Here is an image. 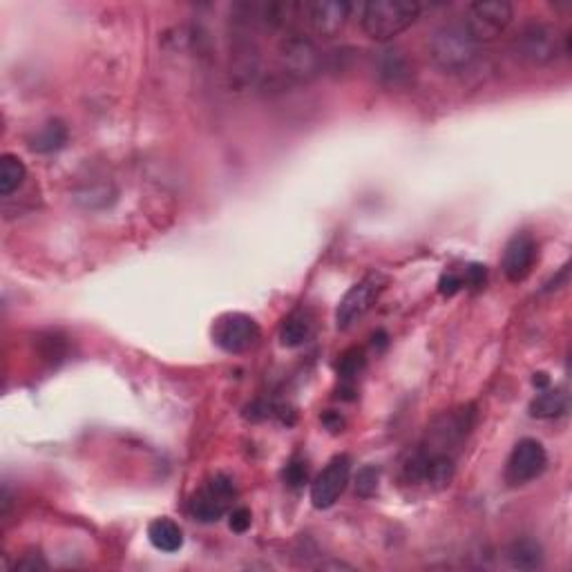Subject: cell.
<instances>
[{
    "label": "cell",
    "instance_id": "52a82bcc",
    "mask_svg": "<svg viewBox=\"0 0 572 572\" xmlns=\"http://www.w3.org/2000/svg\"><path fill=\"white\" fill-rule=\"evenodd\" d=\"M354 5L347 0H316V3H302L300 21L307 23L309 32L320 38H333L345 32Z\"/></svg>",
    "mask_w": 572,
    "mask_h": 572
},
{
    "label": "cell",
    "instance_id": "2e32d148",
    "mask_svg": "<svg viewBox=\"0 0 572 572\" xmlns=\"http://www.w3.org/2000/svg\"><path fill=\"white\" fill-rule=\"evenodd\" d=\"M148 539L159 552H177L184 546V532L170 519H157L148 526Z\"/></svg>",
    "mask_w": 572,
    "mask_h": 572
},
{
    "label": "cell",
    "instance_id": "30bf717a",
    "mask_svg": "<svg viewBox=\"0 0 572 572\" xmlns=\"http://www.w3.org/2000/svg\"><path fill=\"white\" fill-rule=\"evenodd\" d=\"M474 425V409L461 407L454 412H447L441 418H436L434 425L427 432V445H423L427 452H443L450 454L452 447L461 445L465 436L470 434Z\"/></svg>",
    "mask_w": 572,
    "mask_h": 572
},
{
    "label": "cell",
    "instance_id": "e0dca14e",
    "mask_svg": "<svg viewBox=\"0 0 572 572\" xmlns=\"http://www.w3.org/2000/svg\"><path fill=\"white\" fill-rule=\"evenodd\" d=\"M568 412V396L561 389H546L530 403V414L541 421L559 418Z\"/></svg>",
    "mask_w": 572,
    "mask_h": 572
},
{
    "label": "cell",
    "instance_id": "3957f363",
    "mask_svg": "<svg viewBox=\"0 0 572 572\" xmlns=\"http://www.w3.org/2000/svg\"><path fill=\"white\" fill-rule=\"evenodd\" d=\"M429 59L445 74H461L472 68L479 43L467 32L463 21H452L436 27L427 43Z\"/></svg>",
    "mask_w": 572,
    "mask_h": 572
},
{
    "label": "cell",
    "instance_id": "4fadbf2b",
    "mask_svg": "<svg viewBox=\"0 0 572 572\" xmlns=\"http://www.w3.org/2000/svg\"><path fill=\"white\" fill-rule=\"evenodd\" d=\"M537 262V242L530 233H517L505 246L501 269L505 278L519 284L528 278Z\"/></svg>",
    "mask_w": 572,
    "mask_h": 572
},
{
    "label": "cell",
    "instance_id": "7402d4cb",
    "mask_svg": "<svg viewBox=\"0 0 572 572\" xmlns=\"http://www.w3.org/2000/svg\"><path fill=\"white\" fill-rule=\"evenodd\" d=\"M378 483H380L378 467L365 465L356 474V494H358V497H365V499L374 497V494L378 492Z\"/></svg>",
    "mask_w": 572,
    "mask_h": 572
},
{
    "label": "cell",
    "instance_id": "484cf974",
    "mask_svg": "<svg viewBox=\"0 0 572 572\" xmlns=\"http://www.w3.org/2000/svg\"><path fill=\"white\" fill-rule=\"evenodd\" d=\"M483 282H485V266H481V264L467 266V271L463 275V284H467V286H481Z\"/></svg>",
    "mask_w": 572,
    "mask_h": 572
},
{
    "label": "cell",
    "instance_id": "603a6c76",
    "mask_svg": "<svg viewBox=\"0 0 572 572\" xmlns=\"http://www.w3.org/2000/svg\"><path fill=\"white\" fill-rule=\"evenodd\" d=\"M251 510H246V508H235L231 510V514H228V526H231L233 532H237V535H242V532H246L251 528Z\"/></svg>",
    "mask_w": 572,
    "mask_h": 572
},
{
    "label": "cell",
    "instance_id": "5bb4252c",
    "mask_svg": "<svg viewBox=\"0 0 572 572\" xmlns=\"http://www.w3.org/2000/svg\"><path fill=\"white\" fill-rule=\"evenodd\" d=\"M374 72L387 88H403L412 79V65L400 50H383L376 54Z\"/></svg>",
    "mask_w": 572,
    "mask_h": 572
},
{
    "label": "cell",
    "instance_id": "7c38bea8",
    "mask_svg": "<svg viewBox=\"0 0 572 572\" xmlns=\"http://www.w3.org/2000/svg\"><path fill=\"white\" fill-rule=\"evenodd\" d=\"M260 340V327L251 316L244 313H228L215 324V342L226 354H244Z\"/></svg>",
    "mask_w": 572,
    "mask_h": 572
},
{
    "label": "cell",
    "instance_id": "6da1fadb",
    "mask_svg": "<svg viewBox=\"0 0 572 572\" xmlns=\"http://www.w3.org/2000/svg\"><path fill=\"white\" fill-rule=\"evenodd\" d=\"M510 52L514 59L530 68H546L570 52V38L568 34H561L555 25L532 21L512 38Z\"/></svg>",
    "mask_w": 572,
    "mask_h": 572
},
{
    "label": "cell",
    "instance_id": "ac0fdd59",
    "mask_svg": "<svg viewBox=\"0 0 572 572\" xmlns=\"http://www.w3.org/2000/svg\"><path fill=\"white\" fill-rule=\"evenodd\" d=\"M313 333V322L304 311H295L289 318L284 320L280 329V340L284 347H302L304 342H309Z\"/></svg>",
    "mask_w": 572,
    "mask_h": 572
},
{
    "label": "cell",
    "instance_id": "5b68a950",
    "mask_svg": "<svg viewBox=\"0 0 572 572\" xmlns=\"http://www.w3.org/2000/svg\"><path fill=\"white\" fill-rule=\"evenodd\" d=\"M512 16L514 9L505 0H481L467 7L463 23L476 43H490L508 30Z\"/></svg>",
    "mask_w": 572,
    "mask_h": 572
},
{
    "label": "cell",
    "instance_id": "cb8c5ba5",
    "mask_svg": "<svg viewBox=\"0 0 572 572\" xmlns=\"http://www.w3.org/2000/svg\"><path fill=\"white\" fill-rule=\"evenodd\" d=\"M284 479L286 483L293 485V488H300L302 483H307V465L293 461L289 467H286Z\"/></svg>",
    "mask_w": 572,
    "mask_h": 572
},
{
    "label": "cell",
    "instance_id": "9c48e42d",
    "mask_svg": "<svg viewBox=\"0 0 572 572\" xmlns=\"http://www.w3.org/2000/svg\"><path fill=\"white\" fill-rule=\"evenodd\" d=\"M235 485L228 476L219 474L199 490L188 505L190 517L202 523H215L224 517L235 499Z\"/></svg>",
    "mask_w": 572,
    "mask_h": 572
},
{
    "label": "cell",
    "instance_id": "277c9868",
    "mask_svg": "<svg viewBox=\"0 0 572 572\" xmlns=\"http://www.w3.org/2000/svg\"><path fill=\"white\" fill-rule=\"evenodd\" d=\"M278 61L282 72L291 79L311 81L322 70V56L309 36L286 32L278 43Z\"/></svg>",
    "mask_w": 572,
    "mask_h": 572
},
{
    "label": "cell",
    "instance_id": "ba28073f",
    "mask_svg": "<svg viewBox=\"0 0 572 572\" xmlns=\"http://www.w3.org/2000/svg\"><path fill=\"white\" fill-rule=\"evenodd\" d=\"M548 454L537 438H521V441L512 447L505 463V481L510 485H526L530 481L539 479L546 472Z\"/></svg>",
    "mask_w": 572,
    "mask_h": 572
},
{
    "label": "cell",
    "instance_id": "d6986e66",
    "mask_svg": "<svg viewBox=\"0 0 572 572\" xmlns=\"http://www.w3.org/2000/svg\"><path fill=\"white\" fill-rule=\"evenodd\" d=\"M27 168L16 155H3L0 159V195L7 197L23 186Z\"/></svg>",
    "mask_w": 572,
    "mask_h": 572
},
{
    "label": "cell",
    "instance_id": "7a4b0ae2",
    "mask_svg": "<svg viewBox=\"0 0 572 572\" xmlns=\"http://www.w3.org/2000/svg\"><path fill=\"white\" fill-rule=\"evenodd\" d=\"M421 12L423 5L416 0H371L360 9V27L371 41L387 43L407 32Z\"/></svg>",
    "mask_w": 572,
    "mask_h": 572
},
{
    "label": "cell",
    "instance_id": "44dd1931",
    "mask_svg": "<svg viewBox=\"0 0 572 572\" xmlns=\"http://www.w3.org/2000/svg\"><path fill=\"white\" fill-rule=\"evenodd\" d=\"M365 351L362 349H349L342 354L338 362V374L342 380H354L362 369H365Z\"/></svg>",
    "mask_w": 572,
    "mask_h": 572
},
{
    "label": "cell",
    "instance_id": "d4e9b609",
    "mask_svg": "<svg viewBox=\"0 0 572 572\" xmlns=\"http://www.w3.org/2000/svg\"><path fill=\"white\" fill-rule=\"evenodd\" d=\"M463 278L461 275H456V273H445L441 282H438V291H441L443 295H454L456 291H461L463 289Z\"/></svg>",
    "mask_w": 572,
    "mask_h": 572
},
{
    "label": "cell",
    "instance_id": "8992f818",
    "mask_svg": "<svg viewBox=\"0 0 572 572\" xmlns=\"http://www.w3.org/2000/svg\"><path fill=\"white\" fill-rule=\"evenodd\" d=\"M387 278L383 273H369L367 278H362L358 284L351 286L345 293V298L340 300L338 311H336V324L338 329H351L354 324H358L362 318L367 316L374 307L376 300L380 298V293L385 291Z\"/></svg>",
    "mask_w": 572,
    "mask_h": 572
},
{
    "label": "cell",
    "instance_id": "8fae6325",
    "mask_svg": "<svg viewBox=\"0 0 572 572\" xmlns=\"http://www.w3.org/2000/svg\"><path fill=\"white\" fill-rule=\"evenodd\" d=\"M351 479V459L347 454H338L327 463V467L311 483V503L318 510H327L347 490Z\"/></svg>",
    "mask_w": 572,
    "mask_h": 572
},
{
    "label": "cell",
    "instance_id": "ffe728a7",
    "mask_svg": "<svg viewBox=\"0 0 572 572\" xmlns=\"http://www.w3.org/2000/svg\"><path fill=\"white\" fill-rule=\"evenodd\" d=\"M68 141V128L61 121H50L36 132L32 139V150L36 152H54L65 146Z\"/></svg>",
    "mask_w": 572,
    "mask_h": 572
},
{
    "label": "cell",
    "instance_id": "9a60e30c",
    "mask_svg": "<svg viewBox=\"0 0 572 572\" xmlns=\"http://www.w3.org/2000/svg\"><path fill=\"white\" fill-rule=\"evenodd\" d=\"M505 557H508V564L514 570H537L543 564V548L539 541L521 537L510 543L508 550H505Z\"/></svg>",
    "mask_w": 572,
    "mask_h": 572
}]
</instances>
